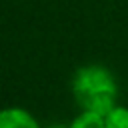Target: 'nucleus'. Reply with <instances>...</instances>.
<instances>
[{"label": "nucleus", "instance_id": "2", "mask_svg": "<svg viewBox=\"0 0 128 128\" xmlns=\"http://www.w3.org/2000/svg\"><path fill=\"white\" fill-rule=\"evenodd\" d=\"M0 128H42L36 116L22 106H6L0 110Z\"/></svg>", "mask_w": 128, "mask_h": 128}, {"label": "nucleus", "instance_id": "1", "mask_svg": "<svg viewBox=\"0 0 128 128\" xmlns=\"http://www.w3.org/2000/svg\"><path fill=\"white\" fill-rule=\"evenodd\" d=\"M74 102L84 112H96L104 116L118 104V82L104 64L80 66L70 84Z\"/></svg>", "mask_w": 128, "mask_h": 128}, {"label": "nucleus", "instance_id": "4", "mask_svg": "<svg viewBox=\"0 0 128 128\" xmlns=\"http://www.w3.org/2000/svg\"><path fill=\"white\" fill-rule=\"evenodd\" d=\"M102 118H104V126L106 128H128V106L116 104Z\"/></svg>", "mask_w": 128, "mask_h": 128}, {"label": "nucleus", "instance_id": "5", "mask_svg": "<svg viewBox=\"0 0 128 128\" xmlns=\"http://www.w3.org/2000/svg\"><path fill=\"white\" fill-rule=\"evenodd\" d=\"M46 128H66V124H50V126H46Z\"/></svg>", "mask_w": 128, "mask_h": 128}, {"label": "nucleus", "instance_id": "3", "mask_svg": "<svg viewBox=\"0 0 128 128\" xmlns=\"http://www.w3.org/2000/svg\"><path fill=\"white\" fill-rule=\"evenodd\" d=\"M66 128H106L104 126V118L96 112H84L80 110L68 124Z\"/></svg>", "mask_w": 128, "mask_h": 128}]
</instances>
